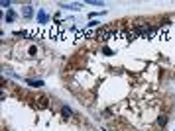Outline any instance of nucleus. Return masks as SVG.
<instances>
[{
  "label": "nucleus",
  "instance_id": "6",
  "mask_svg": "<svg viewBox=\"0 0 175 131\" xmlns=\"http://www.w3.org/2000/svg\"><path fill=\"white\" fill-rule=\"evenodd\" d=\"M4 20H6V22H14V20H16V14H14V12H6V18H4Z\"/></svg>",
  "mask_w": 175,
  "mask_h": 131
},
{
  "label": "nucleus",
  "instance_id": "1",
  "mask_svg": "<svg viewBox=\"0 0 175 131\" xmlns=\"http://www.w3.org/2000/svg\"><path fill=\"white\" fill-rule=\"evenodd\" d=\"M61 116H63V120H71V117H73V110H71L69 106H63V108H61Z\"/></svg>",
  "mask_w": 175,
  "mask_h": 131
},
{
  "label": "nucleus",
  "instance_id": "7",
  "mask_svg": "<svg viewBox=\"0 0 175 131\" xmlns=\"http://www.w3.org/2000/svg\"><path fill=\"white\" fill-rule=\"evenodd\" d=\"M59 6L61 8H69V10H77V8H79L77 4H59Z\"/></svg>",
  "mask_w": 175,
  "mask_h": 131
},
{
  "label": "nucleus",
  "instance_id": "2",
  "mask_svg": "<svg viewBox=\"0 0 175 131\" xmlns=\"http://www.w3.org/2000/svg\"><path fill=\"white\" fill-rule=\"evenodd\" d=\"M47 104H49V102H47V98H45V96L37 98V106H39V108H47Z\"/></svg>",
  "mask_w": 175,
  "mask_h": 131
},
{
  "label": "nucleus",
  "instance_id": "4",
  "mask_svg": "<svg viewBox=\"0 0 175 131\" xmlns=\"http://www.w3.org/2000/svg\"><path fill=\"white\" fill-rule=\"evenodd\" d=\"M37 20H39V24H45L47 22V14H45V12H39V14H37Z\"/></svg>",
  "mask_w": 175,
  "mask_h": 131
},
{
  "label": "nucleus",
  "instance_id": "3",
  "mask_svg": "<svg viewBox=\"0 0 175 131\" xmlns=\"http://www.w3.org/2000/svg\"><path fill=\"white\" fill-rule=\"evenodd\" d=\"M157 125H160V127H165V125H167V116H160L157 117Z\"/></svg>",
  "mask_w": 175,
  "mask_h": 131
},
{
  "label": "nucleus",
  "instance_id": "8",
  "mask_svg": "<svg viewBox=\"0 0 175 131\" xmlns=\"http://www.w3.org/2000/svg\"><path fill=\"white\" fill-rule=\"evenodd\" d=\"M37 53V47H30V55H36Z\"/></svg>",
  "mask_w": 175,
  "mask_h": 131
},
{
  "label": "nucleus",
  "instance_id": "5",
  "mask_svg": "<svg viewBox=\"0 0 175 131\" xmlns=\"http://www.w3.org/2000/svg\"><path fill=\"white\" fill-rule=\"evenodd\" d=\"M22 14L26 16V18H30V16L34 14V10H32V6H26V8H24V10H22Z\"/></svg>",
  "mask_w": 175,
  "mask_h": 131
}]
</instances>
